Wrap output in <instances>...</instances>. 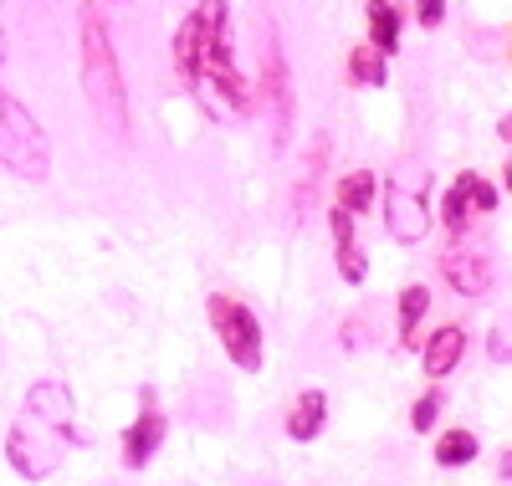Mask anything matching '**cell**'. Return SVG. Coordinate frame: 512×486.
I'll use <instances>...</instances> for the list:
<instances>
[{
    "mask_svg": "<svg viewBox=\"0 0 512 486\" xmlns=\"http://www.w3.org/2000/svg\"><path fill=\"white\" fill-rule=\"evenodd\" d=\"M175 72L216 118H241L251 108L231 47V0H195V11L175 31Z\"/></svg>",
    "mask_w": 512,
    "mask_h": 486,
    "instance_id": "obj_1",
    "label": "cell"
},
{
    "mask_svg": "<svg viewBox=\"0 0 512 486\" xmlns=\"http://www.w3.org/2000/svg\"><path fill=\"white\" fill-rule=\"evenodd\" d=\"M77 451V410L62 379H36L6 435V461L26 481H47Z\"/></svg>",
    "mask_w": 512,
    "mask_h": 486,
    "instance_id": "obj_2",
    "label": "cell"
},
{
    "mask_svg": "<svg viewBox=\"0 0 512 486\" xmlns=\"http://www.w3.org/2000/svg\"><path fill=\"white\" fill-rule=\"evenodd\" d=\"M77 67H82V98L98 123V134L113 144H128V87H123V62L113 47V26L98 0H82L77 11Z\"/></svg>",
    "mask_w": 512,
    "mask_h": 486,
    "instance_id": "obj_3",
    "label": "cell"
},
{
    "mask_svg": "<svg viewBox=\"0 0 512 486\" xmlns=\"http://www.w3.org/2000/svg\"><path fill=\"white\" fill-rule=\"evenodd\" d=\"M431 220H436V210H431V164L410 154L384 174V226H390V236L400 246H415V241H425Z\"/></svg>",
    "mask_w": 512,
    "mask_h": 486,
    "instance_id": "obj_4",
    "label": "cell"
},
{
    "mask_svg": "<svg viewBox=\"0 0 512 486\" xmlns=\"http://www.w3.org/2000/svg\"><path fill=\"white\" fill-rule=\"evenodd\" d=\"M0 164L21 180L41 185L52 174V139L47 128L31 118V108L21 98H11L6 87H0Z\"/></svg>",
    "mask_w": 512,
    "mask_h": 486,
    "instance_id": "obj_5",
    "label": "cell"
},
{
    "mask_svg": "<svg viewBox=\"0 0 512 486\" xmlns=\"http://www.w3.org/2000/svg\"><path fill=\"white\" fill-rule=\"evenodd\" d=\"M256 41H262V82H256V98H262L267 118H272V149L287 144L292 134V72H287V52L272 21H256Z\"/></svg>",
    "mask_w": 512,
    "mask_h": 486,
    "instance_id": "obj_6",
    "label": "cell"
},
{
    "mask_svg": "<svg viewBox=\"0 0 512 486\" xmlns=\"http://www.w3.org/2000/svg\"><path fill=\"white\" fill-rule=\"evenodd\" d=\"M205 313H210V323H216L221 348L231 353V364H236V369H246V374L262 369V323H256V313H251L241 297L216 292V297L205 302Z\"/></svg>",
    "mask_w": 512,
    "mask_h": 486,
    "instance_id": "obj_7",
    "label": "cell"
},
{
    "mask_svg": "<svg viewBox=\"0 0 512 486\" xmlns=\"http://www.w3.org/2000/svg\"><path fill=\"white\" fill-rule=\"evenodd\" d=\"M441 277H446L461 297H487V292H492V277H497L492 251H487L482 241H472L466 231L451 236L446 251H441Z\"/></svg>",
    "mask_w": 512,
    "mask_h": 486,
    "instance_id": "obj_8",
    "label": "cell"
},
{
    "mask_svg": "<svg viewBox=\"0 0 512 486\" xmlns=\"http://www.w3.org/2000/svg\"><path fill=\"white\" fill-rule=\"evenodd\" d=\"M328 134H313L308 139V154H303V164H297V174H292V190H287V215L303 226V220L318 210V195H323V180H328Z\"/></svg>",
    "mask_w": 512,
    "mask_h": 486,
    "instance_id": "obj_9",
    "label": "cell"
},
{
    "mask_svg": "<svg viewBox=\"0 0 512 486\" xmlns=\"http://www.w3.org/2000/svg\"><path fill=\"white\" fill-rule=\"evenodd\" d=\"M492 210H497V190L482 180V174H461V180L446 190V200H441V220H446L451 236H461L477 215H492Z\"/></svg>",
    "mask_w": 512,
    "mask_h": 486,
    "instance_id": "obj_10",
    "label": "cell"
},
{
    "mask_svg": "<svg viewBox=\"0 0 512 486\" xmlns=\"http://www.w3.org/2000/svg\"><path fill=\"white\" fill-rule=\"evenodd\" d=\"M159 440H164V415L154 410V394H144V415L123 430V466L128 471L149 466V456L159 451Z\"/></svg>",
    "mask_w": 512,
    "mask_h": 486,
    "instance_id": "obj_11",
    "label": "cell"
},
{
    "mask_svg": "<svg viewBox=\"0 0 512 486\" xmlns=\"http://www.w3.org/2000/svg\"><path fill=\"white\" fill-rule=\"evenodd\" d=\"M333 251H338V272H344V282H364L369 261L354 241V215L344 205H333Z\"/></svg>",
    "mask_w": 512,
    "mask_h": 486,
    "instance_id": "obj_12",
    "label": "cell"
},
{
    "mask_svg": "<svg viewBox=\"0 0 512 486\" xmlns=\"http://www.w3.org/2000/svg\"><path fill=\"white\" fill-rule=\"evenodd\" d=\"M461 353H466V333L456 323H446L441 333L425 338V374L431 379H446L456 364H461Z\"/></svg>",
    "mask_w": 512,
    "mask_h": 486,
    "instance_id": "obj_13",
    "label": "cell"
},
{
    "mask_svg": "<svg viewBox=\"0 0 512 486\" xmlns=\"http://www.w3.org/2000/svg\"><path fill=\"white\" fill-rule=\"evenodd\" d=\"M364 16H369V47L379 57L400 52V6H395V0H369Z\"/></svg>",
    "mask_w": 512,
    "mask_h": 486,
    "instance_id": "obj_14",
    "label": "cell"
},
{
    "mask_svg": "<svg viewBox=\"0 0 512 486\" xmlns=\"http://www.w3.org/2000/svg\"><path fill=\"white\" fill-rule=\"evenodd\" d=\"M323 415H328V400H323V389H308V394H297V405L287 410V435L292 440H313L323 430Z\"/></svg>",
    "mask_w": 512,
    "mask_h": 486,
    "instance_id": "obj_15",
    "label": "cell"
},
{
    "mask_svg": "<svg viewBox=\"0 0 512 486\" xmlns=\"http://www.w3.org/2000/svg\"><path fill=\"white\" fill-rule=\"evenodd\" d=\"M374 195H379V180H374L369 169H354V174H344V180H338V200H333V205H344L349 215H359V210L374 205Z\"/></svg>",
    "mask_w": 512,
    "mask_h": 486,
    "instance_id": "obj_16",
    "label": "cell"
},
{
    "mask_svg": "<svg viewBox=\"0 0 512 486\" xmlns=\"http://www.w3.org/2000/svg\"><path fill=\"white\" fill-rule=\"evenodd\" d=\"M344 77H349L354 87H384V77H390V57H379L374 47H359V52L349 57Z\"/></svg>",
    "mask_w": 512,
    "mask_h": 486,
    "instance_id": "obj_17",
    "label": "cell"
},
{
    "mask_svg": "<svg viewBox=\"0 0 512 486\" xmlns=\"http://www.w3.org/2000/svg\"><path fill=\"white\" fill-rule=\"evenodd\" d=\"M472 456H477V435H472V430H461V425L446 430V435L436 440V461H441V466H466Z\"/></svg>",
    "mask_w": 512,
    "mask_h": 486,
    "instance_id": "obj_18",
    "label": "cell"
},
{
    "mask_svg": "<svg viewBox=\"0 0 512 486\" xmlns=\"http://www.w3.org/2000/svg\"><path fill=\"white\" fill-rule=\"evenodd\" d=\"M425 307H431V292H425L420 282L400 292V338H405V343H415V328H420V318H425Z\"/></svg>",
    "mask_w": 512,
    "mask_h": 486,
    "instance_id": "obj_19",
    "label": "cell"
},
{
    "mask_svg": "<svg viewBox=\"0 0 512 486\" xmlns=\"http://www.w3.org/2000/svg\"><path fill=\"white\" fill-rule=\"evenodd\" d=\"M436 410H441V400H436V394H425V400H415V410H410V425L415 430H431L436 425Z\"/></svg>",
    "mask_w": 512,
    "mask_h": 486,
    "instance_id": "obj_20",
    "label": "cell"
},
{
    "mask_svg": "<svg viewBox=\"0 0 512 486\" xmlns=\"http://www.w3.org/2000/svg\"><path fill=\"white\" fill-rule=\"evenodd\" d=\"M441 16H446V0H415V21L420 26H441Z\"/></svg>",
    "mask_w": 512,
    "mask_h": 486,
    "instance_id": "obj_21",
    "label": "cell"
},
{
    "mask_svg": "<svg viewBox=\"0 0 512 486\" xmlns=\"http://www.w3.org/2000/svg\"><path fill=\"white\" fill-rule=\"evenodd\" d=\"M507 353H512V343H507V333L497 328V333H492V359L502 364V359H507Z\"/></svg>",
    "mask_w": 512,
    "mask_h": 486,
    "instance_id": "obj_22",
    "label": "cell"
},
{
    "mask_svg": "<svg viewBox=\"0 0 512 486\" xmlns=\"http://www.w3.org/2000/svg\"><path fill=\"white\" fill-rule=\"evenodd\" d=\"M6 52H11V36H6V26H0V67H6Z\"/></svg>",
    "mask_w": 512,
    "mask_h": 486,
    "instance_id": "obj_23",
    "label": "cell"
}]
</instances>
